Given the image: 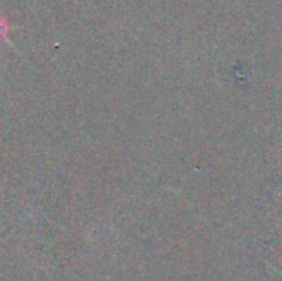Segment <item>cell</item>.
Wrapping results in <instances>:
<instances>
[{
    "mask_svg": "<svg viewBox=\"0 0 282 281\" xmlns=\"http://www.w3.org/2000/svg\"><path fill=\"white\" fill-rule=\"evenodd\" d=\"M5 32H7V25L3 23V20H0V38L5 37Z\"/></svg>",
    "mask_w": 282,
    "mask_h": 281,
    "instance_id": "cell-1",
    "label": "cell"
}]
</instances>
